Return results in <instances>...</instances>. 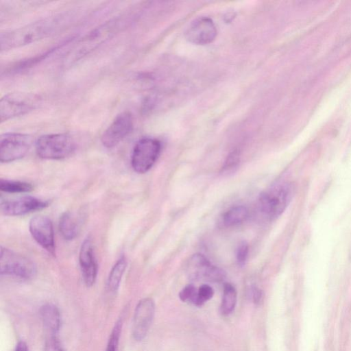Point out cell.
I'll use <instances>...</instances> for the list:
<instances>
[{"label": "cell", "instance_id": "cell-1", "mask_svg": "<svg viewBox=\"0 0 351 351\" xmlns=\"http://www.w3.org/2000/svg\"><path fill=\"white\" fill-rule=\"evenodd\" d=\"M69 16L67 14L54 15L2 33L1 49L7 51L45 38L62 28Z\"/></svg>", "mask_w": 351, "mask_h": 351}, {"label": "cell", "instance_id": "cell-2", "mask_svg": "<svg viewBox=\"0 0 351 351\" xmlns=\"http://www.w3.org/2000/svg\"><path fill=\"white\" fill-rule=\"evenodd\" d=\"M124 23L121 18L114 19L88 32L78 39L65 54L64 65L70 66L97 49L117 33Z\"/></svg>", "mask_w": 351, "mask_h": 351}, {"label": "cell", "instance_id": "cell-3", "mask_svg": "<svg viewBox=\"0 0 351 351\" xmlns=\"http://www.w3.org/2000/svg\"><path fill=\"white\" fill-rule=\"evenodd\" d=\"M37 155L43 159L61 160L71 155L76 149L73 138L67 133L40 136L35 143Z\"/></svg>", "mask_w": 351, "mask_h": 351}, {"label": "cell", "instance_id": "cell-4", "mask_svg": "<svg viewBox=\"0 0 351 351\" xmlns=\"http://www.w3.org/2000/svg\"><path fill=\"white\" fill-rule=\"evenodd\" d=\"M293 196L291 184H277L263 191L258 199L262 214L269 220L278 217L286 209Z\"/></svg>", "mask_w": 351, "mask_h": 351}, {"label": "cell", "instance_id": "cell-5", "mask_svg": "<svg viewBox=\"0 0 351 351\" xmlns=\"http://www.w3.org/2000/svg\"><path fill=\"white\" fill-rule=\"evenodd\" d=\"M35 263L27 257L10 249L1 247L0 273L1 276L29 280L36 274Z\"/></svg>", "mask_w": 351, "mask_h": 351}, {"label": "cell", "instance_id": "cell-6", "mask_svg": "<svg viewBox=\"0 0 351 351\" xmlns=\"http://www.w3.org/2000/svg\"><path fill=\"white\" fill-rule=\"evenodd\" d=\"M40 99L35 94L12 93L4 95L0 101V120L1 122L23 115L40 104Z\"/></svg>", "mask_w": 351, "mask_h": 351}, {"label": "cell", "instance_id": "cell-7", "mask_svg": "<svg viewBox=\"0 0 351 351\" xmlns=\"http://www.w3.org/2000/svg\"><path fill=\"white\" fill-rule=\"evenodd\" d=\"M161 150L160 142L154 138L144 137L135 144L131 156V166L138 173L148 171L157 160Z\"/></svg>", "mask_w": 351, "mask_h": 351}, {"label": "cell", "instance_id": "cell-8", "mask_svg": "<svg viewBox=\"0 0 351 351\" xmlns=\"http://www.w3.org/2000/svg\"><path fill=\"white\" fill-rule=\"evenodd\" d=\"M33 140L27 134L10 132L0 138L1 162H12L23 158L29 152Z\"/></svg>", "mask_w": 351, "mask_h": 351}, {"label": "cell", "instance_id": "cell-9", "mask_svg": "<svg viewBox=\"0 0 351 351\" xmlns=\"http://www.w3.org/2000/svg\"><path fill=\"white\" fill-rule=\"evenodd\" d=\"M134 120L132 114L123 112L118 114L101 136L103 145L107 148L117 146L132 131Z\"/></svg>", "mask_w": 351, "mask_h": 351}, {"label": "cell", "instance_id": "cell-10", "mask_svg": "<svg viewBox=\"0 0 351 351\" xmlns=\"http://www.w3.org/2000/svg\"><path fill=\"white\" fill-rule=\"evenodd\" d=\"M29 230L36 243L47 252L55 256L56 245L51 221L46 216H35L29 221Z\"/></svg>", "mask_w": 351, "mask_h": 351}, {"label": "cell", "instance_id": "cell-11", "mask_svg": "<svg viewBox=\"0 0 351 351\" xmlns=\"http://www.w3.org/2000/svg\"><path fill=\"white\" fill-rule=\"evenodd\" d=\"M49 202L32 196H22L10 199H1V212L7 216H21L42 210Z\"/></svg>", "mask_w": 351, "mask_h": 351}, {"label": "cell", "instance_id": "cell-12", "mask_svg": "<svg viewBox=\"0 0 351 351\" xmlns=\"http://www.w3.org/2000/svg\"><path fill=\"white\" fill-rule=\"evenodd\" d=\"M155 304L152 298L142 299L136 306L133 322L132 336L141 341L146 336L154 319Z\"/></svg>", "mask_w": 351, "mask_h": 351}, {"label": "cell", "instance_id": "cell-13", "mask_svg": "<svg viewBox=\"0 0 351 351\" xmlns=\"http://www.w3.org/2000/svg\"><path fill=\"white\" fill-rule=\"evenodd\" d=\"M217 28L213 20L202 16L194 20L187 27L185 37L190 43L204 45L212 43L217 36Z\"/></svg>", "mask_w": 351, "mask_h": 351}, {"label": "cell", "instance_id": "cell-14", "mask_svg": "<svg viewBox=\"0 0 351 351\" xmlns=\"http://www.w3.org/2000/svg\"><path fill=\"white\" fill-rule=\"evenodd\" d=\"M79 263L85 285L87 287H91L97 278L98 265L90 238H86L82 243L79 253Z\"/></svg>", "mask_w": 351, "mask_h": 351}, {"label": "cell", "instance_id": "cell-15", "mask_svg": "<svg viewBox=\"0 0 351 351\" xmlns=\"http://www.w3.org/2000/svg\"><path fill=\"white\" fill-rule=\"evenodd\" d=\"M40 315L48 335H56L61 326V315L58 308L53 304L41 306Z\"/></svg>", "mask_w": 351, "mask_h": 351}, {"label": "cell", "instance_id": "cell-16", "mask_svg": "<svg viewBox=\"0 0 351 351\" xmlns=\"http://www.w3.org/2000/svg\"><path fill=\"white\" fill-rule=\"evenodd\" d=\"M213 265L207 258L202 254H195L190 257L186 265V271L189 278L195 280H206Z\"/></svg>", "mask_w": 351, "mask_h": 351}, {"label": "cell", "instance_id": "cell-17", "mask_svg": "<svg viewBox=\"0 0 351 351\" xmlns=\"http://www.w3.org/2000/svg\"><path fill=\"white\" fill-rule=\"evenodd\" d=\"M80 220L73 213L64 212L58 221L59 231L62 237L67 241L74 239L80 230Z\"/></svg>", "mask_w": 351, "mask_h": 351}, {"label": "cell", "instance_id": "cell-18", "mask_svg": "<svg viewBox=\"0 0 351 351\" xmlns=\"http://www.w3.org/2000/svg\"><path fill=\"white\" fill-rule=\"evenodd\" d=\"M126 267V258L124 256H122L117 260L109 273L107 280L108 291L111 292L117 291Z\"/></svg>", "mask_w": 351, "mask_h": 351}, {"label": "cell", "instance_id": "cell-19", "mask_svg": "<svg viewBox=\"0 0 351 351\" xmlns=\"http://www.w3.org/2000/svg\"><path fill=\"white\" fill-rule=\"evenodd\" d=\"M248 210L244 206H237L231 208L221 217V223L226 227H232L245 220Z\"/></svg>", "mask_w": 351, "mask_h": 351}, {"label": "cell", "instance_id": "cell-20", "mask_svg": "<svg viewBox=\"0 0 351 351\" xmlns=\"http://www.w3.org/2000/svg\"><path fill=\"white\" fill-rule=\"evenodd\" d=\"M237 303V291L234 287L226 283L223 287V292L221 304V312L223 315H229L235 307Z\"/></svg>", "mask_w": 351, "mask_h": 351}, {"label": "cell", "instance_id": "cell-21", "mask_svg": "<svg viewBox=\"0 0 351 351\" xmlns=\"http://www.w3.org/2000/svg\"><path fill=\"white\" fill-rule=\"evenodd\" d=\"M34 186L28 182L1 179L0 189L9 193H27L32 191Z\"/></svg>", "mask_w": 351, "mask_h": 351}, {"label": "cell", "instance_id": "cell-22", "mask_svg": "<svg viewBox=\"0 0 351 351\" xmlns=\"http://www.w3.org/2000/svg\"><path fill=\"white\" fill-rule=\"evenodd\" d=\"M121 327L122 322L119 319L115 323L110 335L106 351H117Z\"/></svg>", "mask_w": 351, "mask_h": 351}, {"label": "cell", "instance_id": "cell-23", "mask_svg": "<svg viewBox=\"0 0 351 351\" xmlns=\"http://www.w3.org/2000/svg\"><path fill=\"white\" fill-rule=\"evenodd\" d=\"M214 295L213 289L207 284L202 285L197 289L195 302L196 306H202L204 302L209 300Z\"/></svg>", "mask_w": 351, "mask_h": 351}, {"label": "cell", "instance_id": "cell-24", "mask_svg": "<svg viewBox=\"0 0 351 351\" xmlns=\"http://www.w3.org/2000/svg\"><path fill=\"white\" fill-rule=\"evenodd\" d=\"M239 163V155L238 152L231 153L226 158L223 166L222 167L221 173L229 175L236 171Z\"/></svg>", "mask_w": 351, "mask_h": 351}, {"label": "cell", "instance_id": "cell-25", "mask_svg": "<svg viewBox=\"0 0 351 351\" xmlns=\"http://www.w3.org/2000/svg\"><path fill=\"white\" fill-rule=\"evenodd\" d=\"M197 290L195 287L189 284L186 285L179 293V298L182 302H190L194 304L196 297H197Z\"/></svg>", "mask_w": 351, "mask_h": 351}, {"label": "cell", "instance_id": "cell-26", "mask_svg": "<svg viewBox=\"0 0 351 351\" xmlns=\"http://www.w3.org/2000/svg\"><path fill=\"white\" fill-rule=\"evenodd\" d=\"M44 351H66L56 335H48Z\"/></svg>", "mask_w": 351, "mask_h": 351}, {"label": "cell", "instance_id": "cell-27", "mask_svg": "<svg viewBox=\"0 0 351 351\" xmlns=\"http://www.w3.org/2000/svg\"><path fill=\"white\" fill-rule=\"evenodd\" d=\"M249 252V245L247 241H242L238 245L237 249V261L238 264L241 266H243L247 261Z\"/></svg>", "mask_w": 351, "mask_h": 351}, {"label": "cell", "instance_id": "cell-28", "mask_svg": "<svg viewBox=\"0 0 351 351\" xmlns=\"http://www.w3.org/2000/svg\"><path fill=\"white\" fill-rule=\"evenodd\" d=\"M252 297L253 302L255 304H260L261 302L263 301V291L257 287H254L252 290Z\"/></svg>", "mask_w": 351, "mask_h": 351}, {"label": "cell", "instance_id": "cell-29", "mask_svg": "<svg viewBox=\"0 0 351 351\" xmlns=\"http://www.w3.org/2000/svg\"><path fill=\"white\" fill-rule=\"evenodd\" d=\"M14 351H29V348L25 342L20 341L16 345Z\"/></svg>", "mask_w": 351, "mask_h": 351}]
</instances>
